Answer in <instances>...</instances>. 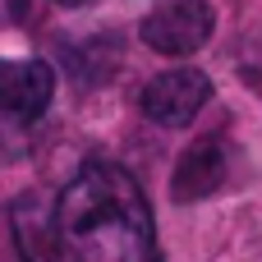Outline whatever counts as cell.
<instances>
[{"mask_svg":"<svg viewBox=\"0 0 262 262\" xmlns=\"http://www.w3.org/2000/svg\"><path fill=\"white\" fill-rule=\"evenodd\" d=\"M60 249L74 262H152L157 230L138 180L124 166L88 161L55 203Z\"/></svg>","mask_w":262,"mask_h":262,"instance_id":"1","label":"cell"},{"mask_svg":"<svg viewBox=\"0 0 262 262\" xmlns=\"http://www.w3.org/2000/svg\"><path fill=\"white\" fill-rule=\"evenodd\" d=\"M212 28H216V9L207 0H166L157 9H147V18L138 23V37L157 55L180 60V55L203 51L207 37H212Z\"/></svg>","mask_w":262,"mask_h":262,"instance_id":"2","label":"cell"},{"mask_svg":"<svg viewBox=\"0 0 262 262\" xmlns=\"http://www.w3.org/2000/svg\"><path fill=\"white\" fill-rule=\"evenodd\" d=\"M212 101V78L193 64L184 69H166L157 78H147V88L138 92V106L152 124L161 129H184L203 115V106Z\"/></svg>","mask_w":262,"mask_h":262,"instance_id":"3","label":"cell"},{"mask_svg":"<svg viewBox=\"0 0 262 262\" xmlns=\"http://www.w3.org/2000/svg\"><path fill=\"white\" fill-rule=\"evenodd\" d=\"M55 69L46 60H0V115L14 124H37L51 111Z\"/></svg>","mask_w":262,"mask_h":262,"instance_id":"4","label":"cell"},{"mask_svg":"<svg viewBox=\"0 0 262 262\" xmlns=\"http://www.w3.org/2000/svg\"><path fill=\"white\" fill-rule=\"evenodd\" d=\"M230 180V143L221 134H203L198 143L184 147L175 180H170V198L175 203H203L212 193H221Z\"/></svg>","mask_w":262,"mask_h":262,"instance_id":"5","label":"cell"},{"mask_svg":"<svg viewBox=\"0 0 262 262\" xmlns=\"http://www.w3.org/2000/svg\"><path fill=\"white\" fill-rule=\"evenodd\" d=\"M9 226H14V239H18V253L28 262H60V230H55V212H46L37 198H18L14 212H9Z\"/></svg>","mask_w":262,"mask_h":262,"instance_id":"6","label":"cell"},{"mask_svg":"<svg viewBox=\"0 0 262 262\" xmlns=\"http://www.w3.org/2000/svg\"><path fill=\"white\" fill-rule=\"evenodd\" d=\"M28 14V0H0V28L5 23H18Z\"/></svg>","mask_w":262,"mask_h":262,"instance_id":"7","label":"cell"},{"mask_svg":"<svg viewBox=\"0 0 262 262\" xmlns=\"http://www.w3.org/2000/svg\"><path fill=\"white\" fill-rule=\"evenodd\" d=\"M60 9H88V5H97V0H55Z\"/></svg>","mask_w":262,"mask_h":262,"instance_id":"8","label":"cell"}]
</instances>
